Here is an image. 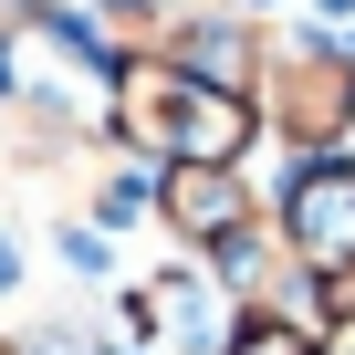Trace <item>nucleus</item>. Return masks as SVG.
Returning <instances> with one entry per match:
<instances>
[{"label": "nucleus", "mask_w": 355, "mask_h": 355, "mask_svg": "<svg viewBox=\"0 0 355 355\" xmlns=\"http://www.w3.org/2000/svg\"><path fill=\"white\" fill-rule=\"evenodd\" d=\"M105 146L157 167H251L261 157V115L251 94H220L199 73H178L167 53H125L115 63V105H105Z\"/></svg>", "instance_id": "nucleus-1"}, {"label": "nucleus", "mask_w": 355, "mask_h": 355, "mask_svg": "<svg viewBox=\"0 0 355 355\" xmlns=\"http://www.w3.org/2000/svg\"><path fill=\"white\" fill-rule=\"evenodd\" d=\"M251 115H261V146H282V157H345L355 146V42L313 32V21H293V32L272 21Z\"/></svg>", "instance_id": "nucleus-2"}, {"label": "nucleus", "mask_w": 355, "mask_h": 355, "mask_svg": "<svg viewBox=\"0 0 355 355\" xmlns=\"http://www.w3.org/2000/svg\"><path fill=\"white\" fill-rule=\"evenodd\" d=\"M0 105L21 115H53L73 136H105V105H115V53L94 42L84 11H42L0 42Z\"/></svg>", "instance_id": "nucleus-3"}, {"label": "nucleus", "mask_w": 355, "mask_h": 355, "mask_svg": "<svg viewBox=\"0 0 355 355\" xmlns=\"http://www.w3.org/2000/svg\"><path fill=\"white\" fill-rule=\"evenodd\" d=\"M272 230L313 282V313L355 303V146L345 157H293L272 189Z\"/></svg>", "instance_id": "nucleus-4"}, {"label": "nucleus", "mask_w": 355, "mask_h": 355, "mask_svg": "<svg viewBox=\"0 0 355 355\" xmlns=\"http://www.w3.org/2000/svg\"><path fill=\"white\" fill-rule=\"evenodd\" d=\"M115 345L125 355H230V293L209 282V261H146V272H125L115 282Z\"/></svg>", "instance_id": "nucleus-5"}, {"label": "nucleus", "mask_w": 355, "mask_h": 355, "mask_svg": "<svg viewBox=\"0 0 355 355\" xmlns=\"http://www.w3.org/2000/svg\"><path fill=\"white\" fill-rule=\"evenodd\" d=\"M261 209L272 189H251V167H157V189H146V230H167V251H189V261H209Z\"/></svg>", "instance_id": "nucleus-6"}, {"label": "nucleus", "mask_w": 355, "mask_h": 355, "mask_svg": "<svg viewBox=\"0 0 355 355\" xmlns=\"http://www.w3.org/2000/svg\"><path fill=\"white\" fill-rule=\"evenodd\" d=\"M209 282L230 293V313H313V282H303V261L282 251L272 209H261L251 230H230V241L209 251ZM313 324H324V313H313Z\"/></svg>", "instance_id": "nucleus-7"}, {"label": "nucleus", "mask_w": 355, "mask_h": 355, "mask_svg": "<svg viewBox=\"0 0 355 355\" xmlns=\"http://www.w3.org/2000/svg\"><path fill=\"white\" fill-rule=\"evenodd\" d=\"M261 32H272V21L230 11V0H199V11L167 32V63L199 73V84H220V94H251V73H261Z\"/></svg>", "instance_id": "nucleus-8"}, {"label": "nucleus", "mask_w": 355, "mask_h": 355, "mask_svg": "<svg viewBox=\"0 0 355 355\" xmlns=\"http://www.w3.org/2000/svg\"><path fill=\"white\" fill-rule=\"evenodd\" d=\"M73 11L94 21V42L125 63V53H167V32L199 11V0H73Z\"/></svg>", "instance_id": "nucleus-9"}, {"label": "nucleus", "mask_w": 355, "mask_h": 355, "mask_svg": "<svg viewBox=\"0 0 355 355\" xmlns=\"http://www.w3.org/2000/svg\"><path fill=\"white\" fill-rule=\"evenodd\" d=\"M230 355H324V324L313 313H241Z\"/></svg>", "instance_id": "nucleus-10"}, {"label": "nucleus", "mask_w": 355, "mask_h": 355, "mask_svg": "<svg viewBox=\"0 0 355 355\" xmlns=\"http://www.w3.org/2000/svg\"><path fill=\"white\" fill-rule=\"evenodd\" d=\"M53 251H63V272H73V282L115 293V241H105L94 220H63V230H53Z\"/></svg>", "instance_id": "nucleus-11"}, {"label": "nucleus", "mask_w": 355, "mask_h": 355, "mask_svg": "<svg viewBox=\"0 0 355 355\" xmlns=\"http://www.w3.org/2000/svg\"><path fill=\"white\" fill-rule=\"evenodd\" d=\"M21 293H32V241L0 220V303H21Z\"/></svg>", "instance_id": "nucleus-12"}, {"label": "nucleus", "mask_w": 355, "mask_h": 355, "mask_svg": "<svg viewBox=\"0 0 355 355\" xmlns=\"http://www.w3.org/2000/svg\"><path fill=\"white\" fill-rule=\"evenodd\" d=\"M324 355H355V303H345V313H324Z\"/></svg>", "instance_id": "nucleus-13"}, {"label": "nucleus", "mask_w": 355, "mask_h": 355, "mask_svg": "<svg viewBox=\"0 0 355 355\" xmlns=\"http://www.w3.org/2000/svg\"><path fill=\"white\" fill-rule=\"evenodd\" d=\"M0 355H42V345H32V334H21V324H0Z\"/></svg>", "instance_id": "nucleus-14"}, {"label": "nucleus", "mask_w": 355, "mask_h": 355, "mask_svg": "<svg viewBox=\"0 0 355 355\" xmlns=\"http://www.w3.org/2000/svg\"><path fill=\"white\" fill-rule=\"evenodd\" d=\"M313 11H324V21H355V0H313Z\"/></svg>", "instance_id": "nucleus-15"}]
</instances>
